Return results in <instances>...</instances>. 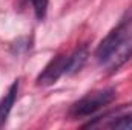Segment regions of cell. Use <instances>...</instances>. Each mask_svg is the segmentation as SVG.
<instances>
[{
	"label": "cell",
	"mask_w": 132,
	"mask_h": 130,
	"mask_svg": "<svg viewBox=\"0 0 132 130\" xmlns=\"http://www.w3.org/2000/svg\"><path fill=\"white\" fill-rule=\"evenodd\" d=\"M129 25L131 20H123L118 26H115L108 34L95 51V60L98 63H108L112 60V57L131 40L129 38Z\"/></svg>",
	"instance_id": "cell-1"
},
{
	"label": "cell",
	"mask_w": 132,
	"mask_h": 130,
	"mask_svg": "<svg viewBox=\"0 0 132 130\" xmlns=\"http://www.w3.org/2000/svg\"><path fill=\"white\" fill-rule=\"evenodd\" d=\"M114 98H115V89H112V87L91 92L86 97H83L81 99H78L75 104H72V107L69 110V115L72 118L91 116L97 110L103 109L104 106H108Z\"/></svg>",
	"instance_id": "cell-2"
},
{
	"label": "cell",
	"mask_w": 132,
	"mask_h": 130,
	"mask_svg": "<svg viewBox=\"0 0 132 130\" xmlns=\"http://www.w3.org/2000/svg\"><path fill=\"white\" fill-rule=\"evenodd\" d=\"M68 58H69V55H65V54L55 55L42 70V73L37 77V86H51V84L57 83L59 78L66 73Z\"/></svg>",
	"instance_id": "cell-3"
},
{
	"label": "cell",
	"mask_w": 132,
	"mask_h": 130,
	"mask_svg": "<svg viewBox=\"0 0 132 130\" xmlns=\"http://www.w3.org/2000/svg\"><path fill=\"white\" fill-rule=\"evenodd\" d=\"M17 90H19V80H15L9 86L5 97L0 99V129L5 126V123L9 116V112H11V109L14 106V101H15V97H17Z\"/></svg>",
	"instance_id": "cell-4"
},
{
	"label": "cell",
	"mask_w": 132,
	"mask_h": 130,
	"mask_svg": "<svg viewBox=\"0 0 132 130\" xmlns=\"http://www.w3.org/2000/svg\"><path fill=\"white\" fill-rule=\"evenodd\" d=\"M88 57H89V52H88V48H86V46H81V48L75 49V51L69 55V58H68L66 75H74L75 72H78V70L83 67V64L86 63Z\"/></svg>",
	"instance_id": "cell-5"
},
{
	"label": "cell",
	"mask_w": 132,
	"mask_h": 130,
	"mask_svg": "<svg viewBox=\"0 0 132 130\" xmlns=\"http://www.w3.org/2000/svg\"><path fill=\"white\" fill-rule=\"evenodd\" d=\"M109 127L117 130H132V113L125 115V116H118L117 119H114L109 124Z\"/></svg>",
	"instance_id": "cell-6"
},
{
	"label": "cell",
	"mask_w": 132,
	"mask_h": 130,
	"mask_svg": "<svg viewBox=\"0 0 132 130\" xmlns=\"http://www.w3.org/2000/svg\"><path fill=\"white\" fill-rule=\"evenodd\" d=\"M31 3H32V8L35 11L37 18L42 20L46 15V11H48V0H31Z\"/></svg>",
	"instance_id": "cell-7"
}]
</instances>
